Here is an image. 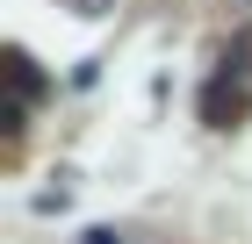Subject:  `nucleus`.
Listing matches in <instances>:
<instances>
[{
	"label": "nucleus",
	"mask_w": 252,
	"mask_h": 244,
	"mask_svg": "<svg viewBox=\"0 0 252 244\" xmlns=\"http://www.w3.org/2000/svg\"><path fill=\"white\" fill-rule=\"evenodd\" d=\"M7 79H15V101H22V108L43 94V72H36V57H29V51H7Z\"/></svg>",
	"instance_id": "f03ea898"
},
{
	"label": "nucleus",
	"mask_w": 252,
	"mask_h": 244,
	"mask_svg": "<svg viewBox=\"0 0 252 244\" xmlns=\"http://www.w3.org/2000/svg\"><path fill=\"white\" fill-rule=\"evenodd\" d=\"M252 115V86L245 79H209V86H202V122H209V130H238V122H245Z\"/></svg>",
	"instance_id": "f257e3e1"
},
{
	"label": "nucleus",
	"mask_w": 252,
	"mask_h": 244,
	"mask_svg": "<svg viewBox=\"0 0 252 244\" xmlns=\"http://www.w3.org/2000/svg\"><path fill=\"white\" fill-rule=\"evenodd\" d=\"M87 244H123V237H116V230H87Z\"/></svg>",
	"instance_id": "20e7f679"
},
{
	"label": "nucleus",
	"mask_w": 252,
	"mask_h": 244,
	"mask_svg": "<svg viewBox=\"0 0 252 244\" xmlns=\"http://www.w3.org/2000/svg\"><path fill=\"white\" fill-rule=\"evenodd\" d=\"M231 65H238V72H252V29H245V36L231 43Z\"/></svg>",
	"instance_id": "7ed1b4c3"
}]
</instances>
